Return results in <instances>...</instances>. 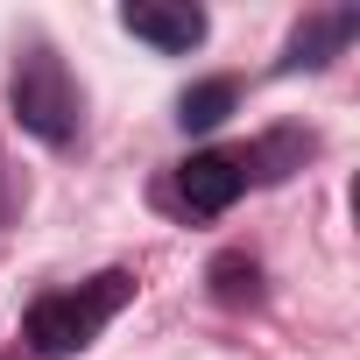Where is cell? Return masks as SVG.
Wrapping results in <instances>:
<instances>
[{
    "mask_svg": "<svg viewBox=\"0 0 360 360\" xmlns=\"http://www.w3.org/2000/svg\"><path fill=\"white\" fill-rule=\"evenodd\" d=\"M311 148H318V141L297 134V127H276V134H262V141H248V148H198V155H184V162L155 184V198H162L169 212H184V219H219V212H233L255 184H283L290 169H304Z\"/></svg>",
    "mask_w": 360,
    "mask_h": 360,
    "instance_id": "6da1fadb",
    "label": "cell"
},
{
    "mask_svg": "<svg viewBox=\"0 0 360 360\" xmlns=\"http://www.w3.org/2000/svg\"><path fill=\"white\" fill-rule=\"evenodd\" d=\"M353 36H360V8H318V15H304V22L290 29L276 71H283V78H297V71H325Z\"/></svg>",
    "mask_w": 360,
    "mask_h": 360,
    "instance_id": "5b68a950",
    "label": "cell"
},
{
    "mask_svg": "<svg viewBox=\"0 0 360 360\" xmlns=\"http://www.w3.org/2000/svg\"><path fill=\"white\" fill-rule=\"evenodd\" d=\"M205 283H212V297H219L226 311L262 304V262H255V255H219V262L205 269Z\"/></svg>",
    "mask_w": 360,
    "mask_h": 360,
    "instance_id": "52a82bcc",
    "label": "cell"
},
{
    "mask_svg": "<svg viewBox=\"0 0 360 360\" xmlns=\"http://www.w3.org/2000/svg\"><path fill=\"white\" fill-rule=\"evenodd\" d=\"M120 29L141 36L148 50H162V57H184V50L205 43V8H191V0H127Z\"/></svg>",
    "mask_w": 360,
    "mask_h": 360,
    "instance_id": "277c9868",
    "label": "cell"
},
{
    "mask_svg": "<svg viewBox=\"0 0 360 360\" xmlns=\"http://www.w3.org/2000/svg\"><path fill=\"white\" fill-rule=\"evenodd\" d=\"M8 113L43 148H71L85 134V92H78V78L64 71V57L50 43H29L15 57V71H8Z\"/></svg>",
    "mask_w": 360,
    "mask_h": 360,
    "instance_id": "3957f363",
    "label": "cell"
},
{
    "mask_svg": "<svg viewBox=\"0 0 360 360\" xmlns=\"http://www.w3.org/2000/svg\"><path fill=\"white\" fill-rule=\"evenodd\" d=\"M127 304H134L127 269H99L92 283H71V290H43L22 311V353L15 360H78Z\"/></svg>",
    "mask_w": 360,
    "mask_h": 360,
    "instance_id": "7a4b0ae2",
    "label": "cell"
},
{
    "mask_svg": "<svg viewBox=\"0 0 360 360\" xmlns=\"http://www.w3.org/2000/svg\"><path fill=\"white\" fill-rule=\"evenodd\" d=\"M233 106H240V78H198L191 92H176V127L184 134H212Z\"/></svg>",
    "mask_w": 360,
    "mask_h": 360,
    "instance_id": "8992f818",
    "label": "cell"
}]
</instances>
